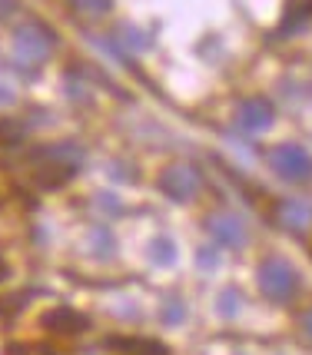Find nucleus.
Returning a JSON list of instances; mask_svg holds the SVG:
<instances>
[{
    "label": "nucleus",
    "mask_w": 312,
    "mask_h": 355,
    "mask_svg": "<svg viewBox=\"0 0 312 355\" xmlns=\"http://www.w3.org/2000/svg\"><path fill=\"white\" fill-rule=\"evenodd\" d=\"M299 279L293 272V266L282 263V259H266L259 266V289H263L269 299H276V302H286V299H293L296 293Z\"/></svg>",
    "instance_id": "f257e3e1"
},
{
    "label": "nucleus",
    "mask_w": 312,
    "mask_h": 355,
    "mask_svg": "<svg viewBox=\"0 0 312 355\" xmlns=\"http://www.w3.org/2000/svg\"><path fill=\"white\" fill-rule=\"evenodd\" d=\"M269 159H272V170L279 173L282 180H289V183H299V180H306L312 173L309 153H306L302 146H296V143H286L279 150H272Z\"/></svg>",
    "instance_id": "f03ea898"
},
{
    "label": "nucleus",
    "mask_w": 312,
    "mask_h": 355,
    "mask_svg": "<svg viewBox=\"0 0 312 355\" xmlns=\"http://www.w3.org/2000/svg\"><path fill=\"white\" fill-rule=\"evenodd\" d=\"M200 186H203V180H200V173L193 170V166H170V170L159 176V189L170 200H180V202L193 200L200 193Z\"/></svg>",
    "instance_id": "7ed1b4c3"
},
{
    "label": "nucleus",
    "mask_w": 312,
    "mask_h": 355,
    "mask_svg": "<svg viewBox=\"0 0 312 355\" xmlns=\"http://www.w3.org/2000/svg\"><path fill=\"white\" fill-rule=\"evenodd\" d=\"M50 50H53V40H50L47 31H40V27H24V31L17 33V57L24 63H44L50 57Z\"/></svg>",
    "instance_id": "20e7f679"
},
{
    "label": "nucleus",
    "mask_w": 312,
    "mask_h": 355,
    "mask_svg": "<svg viewBox=\"0 0 312 355\" xmlns=\"http://www.w3.org/2000/svg\"><path fill=\"white\" fill-rule=\"evenodd\" d=\"M44 329L50 332H60V336H77L87 329V315H80L73 309H50L44 315Z\"/></svg>",
    "instance_id": "39448f33"
},
{
    "label": "nucleus",
    "mask_w": 312,
    "mask_h": 355,
    "mask_svg": "<svg viewBox=\"0 0 312 355\" xmlns=\"http://www.w3.org/2000/svg\"><path fill=\"white\" fill-rule=\"evenodd\" d=\"M239 123L243 130H266V126L272 123V107L266 103V100H246L243 110H239Z\"/></svg>",
    "instance_id": "423d86ee"
},
{
    "label": "nucleus",
    "mask_w": 312,
    "mask_h": 355,
    "mask_svg": "<svg viewBox=\"0 0 312 355\" xmlns=\"http://www.w3.org/2000/svg\"><path fill=\"white\" fill-rule=\"evenodd\" d=\"M279 223L286 226V230L293 232H302L312 226V209L306 206V202H296V200H286L279 206Z\"/></svg>",
    "instance_id": "0eeeda50"
},
{
    "label": "nucleus",
    "mask_w": 312,
    "mask_h": 355,
    "mask_svg": "<svg viewBox=\"0 0 312 355\" xmlns=\"http://www.w3.org/2000/svg\"><path fill=\"white\" fill-rule=\"evenodd\" d=\"M213 236H216L223 246H243L246 243V226L236 216H219V219H213Z\"/></svg>",
    "instance_id": "6e6552de"
},
{
    "label": "nucleus",
    "mask_w": 312,
    "mask_h": 355,
    "mask_svg": "<svg viewBox=\"0 0 312 355\" xmlns=\"http://www.w3.org/2000/svg\"><path fill=\"white\" fill-rule=\"evenodd\" d=\"M70 3L87 17H103L110 10V0H70Z\"/></svg>",
    "instance_id": "1a4fd4ad"
},
{
    "label": "nucleus",
    "mask_w": 312,
    "mask_h": 355,
    "mask_svg": "<svg viewBox=\"0 0 312 355\" xmlns=\"http://www.w3.org/2000/svg\"><path fill=\"white\" fill-rule=\"evenodd\" d=\"M3 355H53V352L44 349V345H7Z\"/></svg>",
    "instance_id": "9d476101"
},
{
    "label": "nucleus",
    "mask_w": 312,
    "mask_h": 355,
    "mask_svg": "<svg viewBox=\"0 0 312 355\" xmlns=\"http://www.w3.org/2000/svg\"><path fill=\"white\" fill-rule=\"evenodd\" d=\"M302 329H306V336L312 339V309L306 312V315H302Z\"/></svg>",
    "instance_id": "9b49d317"
},
{
    "label": "nucleus",
    "mask_w": 312,
    "mask_h": 355,
    "mask_svg": "<svg viewBox=\"0 0 312 355\" xmlns=\"http://www.w3.org/2000/svg\"><path fill=\"white\" fill-rule=\"evenodd\" d=\"M0 279H7V266L0 263Z\"/></svg>",
    "instance_id": "f8f14e48"
}]
</instances>
